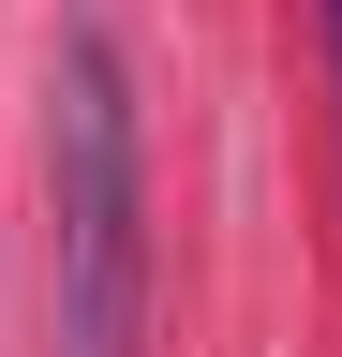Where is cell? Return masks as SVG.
<instances>
[{
	"label": "cell",
	"mask_w": 342,
	"mask_h": 357,
	"mask_svg": "<svg viewBox=\"0 0 342 357\" xmlns=\"http://www.w3.org/2000/svg\"><path fill=\"white\" fill-rule=\"evenodd\" d=\"M45 328L60 357L149 342V134H134V75H119L104 15L45 45Z\"/></svg>",
	"instance_id": "obj_1"
},
{
	"label": "cell",
	"mask_w": 342,
	"mask_h": 357,
	"mask_svg": "<svg viewBox=\"0 0 342 357\" xmlns=\"http://www.w3.org/2000/svg\"><path fill=\"white\" fill-rule=\"evenodd\" d=\"M313 15H327V89H342V0H313Z\"/></svg>",
	"instance_id": "obj_2"
}]
</instances>
